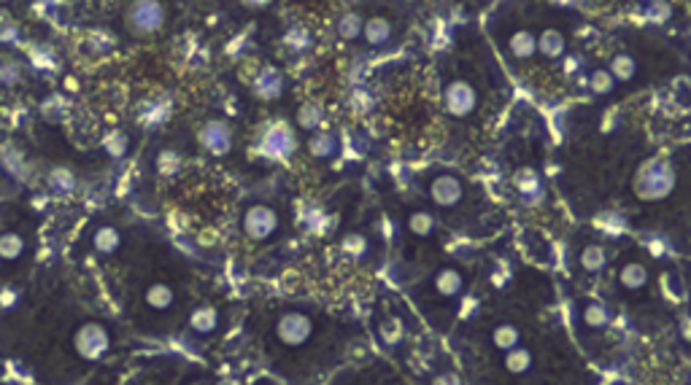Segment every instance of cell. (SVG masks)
Returning a JSON list of instances; mask_svg holds the SVG:
<instances>
[{
  "mask_svg": "<svg viewBox=\"0 0 691 385\" xmlns=\"http://www.w3.org/2000/svg\"><path fill=\"white\" fill-rule=\"evenodd\" d=\"M567 51V38L562 35L559 27H543L541 35H538V54H543V57L549 63L559 60L562 54Z\"/></svg>",
  "mask_w": 691,
  "mask_h": 385,
  "instance_id": "13",
  "label": "cell"
},
{
  "mask_svg": "<svg viewBox=\"0 0 691 385\" xmlns=\"http://www.w3.org/2000/svg\"><path fill=\"white\" fill-rule=\"evenodd\" d=\"M73 261H87L117 318L143 345L200 353L225 332V305L205 291L195 264L146 222L92 218Z\"/></svg>",
  "mask_w": 691,
  "mask_h": 385,
  "instance_id": "1",
  "label": "cell"
},
{
  "mask_svg": "<svg viewBox=\"0 0 691 385\" xmlns=\"http://www.w3.org/2000/svg\"><path fill=\"white\" fill-rule=\"evenodd\" d=\"M316 335V321L303 307H284L271 321V337L284 351L305 348Z\"/></svg>",
  "mask_w": 691,
  "mask_h": 385,
  "instance_id": "2",
  "label": "cell"
},
{
  "mask_svg": "<svg viewBox=\"0 0 691 385\" xmlns=\"http://www.w3.org/2000/svg\"><path fill=\"white\" fill-rule=\"evenodd\" d=\"M646 4H651V0H646Z\"/></svg>",
  "mask_w": 691,
  "mask_h": 385,
  "instance_id": "26",
  "label": "cell"
},
{
  "mask_svg": "<svg viewBox=\"0 0 691 385\" xmlns=\"http://www.w3.org/2000/svg\"><path fill=\"white\" fill-rule=\"evenodd\" d=\"M279 227H281V215L276 213V208L265 205V202L249 205L241 215V230L254 243H265V240L276 238Z\"/></svg>",
  "mask_w": 691,
  "mask_h": 385,
  "instance_id": "4",
  "label": "cell"
},
{
  "mask_svg": "<svg viewBox=\"0 0 691 385\" xmlns=\"http://www.w3.org/2000/svg\"><path fill=\"white\" fill-rule=\"evenodd\" d=\"M616 79H613V73L608 71V68H595L592 71V76H589V89L595 92V94H610L613 89H616Z\"/></svg>",
  "mask_w": 691,
  "mask_h": 385,
  "instance_id": "23",
  "label": "cell"
},
{
  "mask_svg": "<svg viewBox=\"0 0 691 385\" xmlns=\"http://www.w3.org/2000/svg\"><path fill=\"white\" fill-rule=\"evenodd\" d=\"M168 22L165 0H133V6L125 11V25L133 38H151Z\"/></svg>",
  "mask_w": 691,
  "mask_h": 385,
  "instance_id": "3",
  "label": "cell"
},
{
  "mask_svg": "<svg viewBox=\"0 0 691 385\" xmlns=\"http://www.w3.org/2000/svg\"><path fill=\"white\" fill-rule=\"evenodd\" d=\"M649 281H651V272H649V267H646L643 259H626V261H621V267H618V286H621L624 291H632V294L646 291V289H649Z\"/></svg>",
  "mask_w": 691,
  "mask_h": 385,
  "instance_id": "10",
  "label": "cell"
},
{
  "mask_svg": "<svg viewBox=\"0 0 691 385\" xmlns=\"http://www.w3.org/2000/svg\"><path fill=\"white\" fill-rule=\"evenodd\" d=\"M405 227H408V232H411L413 238L427 240V238H433V235L438 232V218H435V213H430V210H411V213L405 215Z\"/></svg>",
  "mask_w": 691,
  "mask_h": 385,
  "instance_id": "14",
  "label": "cell"
},
{
  "mask_svg": "<svg viewBox=\"0 0 691 385\" xmlns=\"http://www.w3.org/2000/svg\"><path fill=\"white\" fill-rule=\"evenodd\" d=\"M443 108L454 119H470L478 108V89L467 79H451L443 87Z\"/></svg>",
  "mask_w": 691,
  "mask_h": 385,
  "instance_id": "7",
  "label": "cell"
},
{
  "mask_svg": "<svg viewBox=\"0 0 691 385\" xmlns=\"http://www.w3.org/2000/svg\"><path fill=\"white\" fill-rule=\"evenodd\" d=\"M427 194H430V200L438 210H457V208H462V202L467 197V184L457 173L443 170V173H435L430 178Z\"/></svg>",
  "mask_w": 691,
  "mask_h": 385,
  "instance_id": "5",
  "label": "cell"
},
{
  "mask_svg": "<svg viewBox=\"0 0 691 385\" xmlns=\"http://www.w3.org/2000/svg\"><path fill=\"white\" fill-rule=\"evenodd\" d=\"M513 184H516L518 194H521L524 200H529V202H535V200L541 197V192H543V186H541V181H538V173H535V170H526V168H521V170L516 173Z\"/></svg>",
  "mask_w": 691,
  "mask_h": 385,
  "instance_id": "21",
  "label": "cell"
},
{
  "mask_svg": "<svg viewBox=\"0 0 691 385\" xmlns=\"http://www.w3.org/2000/svg\"><path fill=\"white\" fill-rule=\"evenodd\" d=\"M675 189V173L667 162H651L634 178V192L646 200H662Z\"/></svg>",
  "mask_w": 691,
  "mask_h": 385,
  "instance_id": "6",
  "label": "cell"
},
{
  "mask_svg": "<svg viewBox=\"0 0 691 385\" xmlns=\"http://www.w3.org/2000/svg\"><path fill=\"white\" fill-rule=\"evenodd\" d=\"M362 27H365L362 14L349 11V14H343L341 22H338V35H341L343 41H357V38H362Z\"/></svg>",
  "mask_w": 691,
  "mask_h": 385,
  "instance_id": "22",
  "label": "cell"
},
{
  "mask_svg": "<svg viewBox=\"0 0 691 385\" xmlns=\"http://www.w3.org/2000/svg\"><path fill=\"white\" fill-rule=\"evenodd\" d=\"M680 337H683L686 343H691V318H686V321L680 323Z\"/></svg>",
  "mask_w": 691,
  "mask_h": 385,
  "instance_id": "25",
  "label": "cell"
},
{
  "mask_svg": "<svg viewBox=\"0 0 691 385\" xmlns=\"http://www.w3.org/2000/svg\"><path fill=\"white\" fill-rule=\"evenodd\" d=\"M503 366H505V372L508 374H516V377H521V374H529L533 372V366H535V353L529 351L526 345H513L511 351H505V356H503Z\"/></svg>",
  "mask_w": 691,
  "mask_h": 385,
  "instance_id": "11",
  "label": "cell"
},
{
  "mask_svg": "<svg viewBox=\"0 0 691 385\" xmlns=\"http://www.w3.org/2000/svg\"><path fill=\"white\" fill-rule=\"evenodd\" d=\"M395 35V27L387 17H370L365 19V27H362V38L367 46H387Z\"/></svg>",
  "mask_w": 691,
  "mask_h": 385,
  "instance_id": "15",
  "label": "cell"
},
{
  "mask_svg": "<svg viewBox=\"0 0 691 385\" xmlns=\"http://www.w3.org/2000/svg\"><path fill=\"white\" fill-rule=\"evenodd\" d=\"M343 251H346L351 259H362V256L367 253V238H365V235H351V238H346Z\"/></svg>",
  "mask_w": 691,
  "mask_h": 385,
  "instance_id": "24",
  "label": "cell"
},
{
  "mask_svg": "<svg viewBox=\"0 0 691 385\" xmlns=\"http://www.w3.org/2000/svg\"><path fill=\"white\" fill-rule=\"evenodd\" d=\"M580 323L587 326L589 332H605L608 323H610V313L597 299H583V305H580Z\"/></svg>",
  "mask_w": 691,
  "mask_h": 385,
  "instance_id": "12",
  "label": "cell"
},
{
  "mask_svg": "<svg viewBox=\"0 0 691 385\" xmlns=\"http://www.w3.org/2000/svg\"><path fill=\"white\" fill-rule=\"evenodd\" d=\"M308 151L316 156V159H330L338 154V138L335 132L330 130H322V132H313L311 140H308Z\"/></svg>",
  "mask_w": 691,
  "mask_h": 385,
  "instance_id": "20",
  "label": "cell"
},
{
  "mask_svg": "<svg viewBox=\"0 0 691 385\" xmlns=\"http://www.w3.org/2000/svg\"><path fill=\"white\" fill-rule=\"evenodd\" d=\"M489 340H492V345H495L497 351L505 353V351H511L513 345L521 343V328H518L516 323H511V321H503V323H497V326L492 328Z\"/></svg>",
  "mask_w": 691,
  "mask_h": 385,
  "instance_id": "19",
  "label": "cell"
},
{
  "mask_svg": "<svg viewBox=\"0 0 691 385\" xmlns=\"http://www.w3.org/2000/svg\"><path fill=\"white\" fill-rule=\"evenodd\" d=\"M608 71L613 73V79H616L618 84H629V81H634L637 71H641V63H637L629 51H616L613 60H610V65H608Z\"/></svg>",
  "mask_w": 691,
  "mask_h": 385,
  "instance_id": "16",
  "label": "cell"
},
{
  "mask_svg": "<svg viewBox=\"0 0 691 385\" xmlns=\"http://www.w3.org/2000/svg\"><path fill=\"white\" fill-rule=\"evenodd\" d=\"M578 264L583 267V272L600 275V272L608 267V253H605V248H603L600 243H589V245H583V248H580V253H578Z\"/></svg>",
  "mask_w": 691,
  "mask_h": 385,
  "instance_id": "17",
  "label": "cell"
},
{
  "mask_svg": "<svg viewBox=\"0 0 691 385\" xmlns=\"http://www.w3.org/2000/svg\"><path fill=\"white\" fill-rule=\"evenodd\" d=\"M505 51L516 63H529L538 54V35L529 27H513L505 38Z\"/></svg>",
  "mask_w": 691,
  "mask_h": 385,
  "instance_id": "9",
  "label": "cell"
},
{
  "mask_svg": "<svg viewBox=\"0 0 691 385\" xmlns=\"http://www.w3.org/2000/svg\"><path fill=\"white\" fill-rule=\"evenodd\" d=\"M430 286H433L438 299L454 302V299H459L467 291V275L457 264H443V267H438V272L430 278Z\"/></svg>",
  "mask_w": 691,
  "mask_h": 385,
  "instance_id": "8",
  "label": "cell"
},
{
  "mask_svg": "<svg viewBox=\"0 0 691 385\" xmlns=\"http://www.w3.org/2000/svg\"><path fill=\"white\" fill-rule=\"evenodd\" d=\"M376 337H379V343H381L384 348L400 345V343L405 340V326H403V321L395 318V315L384 318V321L376 326Z\"/></svg>",
  "mask_w": 691,
  "mask_h": 385,
  "instance_id": "18",
  "label": "cell"
}]
</instances>
